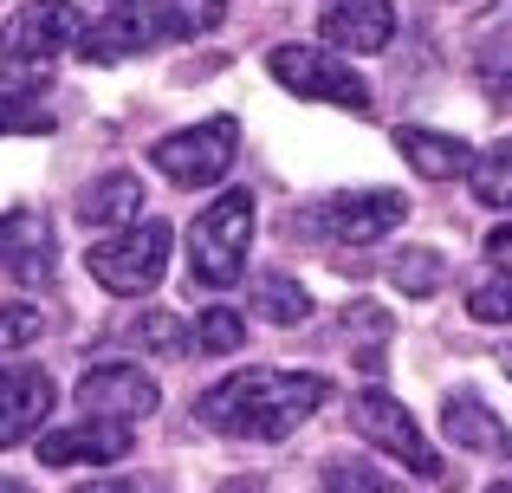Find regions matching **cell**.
Masks as SVG:
<instances>
[{
    "label": "cell",
    "instance_id": "cell-1",
    "mask_svg": "<svg viewBox=\"0 0 512 493\" xmlns=\"http://www.w3.org/2000/svg\"><path fill=\"white\" fill-rule=\"evenodd\" d=\"M331 403V383L318 370H234L214 390H201L195 416L214 435H234V442H286L299 422H312Z\"/></svg>",
    "mask_w": 512,
    "mask_h": 493
},
{
    "label": "cell",
    "instance_id": "cell-2",
    "mask_svg": "<svg viewBox=\"0 0 512 493\" xmlns=\"http://www.w3.org/2000/svg\"><path fill=\"white\" fill-rule=\"evenodd\" d=\"M253 189H221L188 228V279L208 292H227L240 273H247V241H253Z\"/></svg>",
    "mask_w": 512,
    "mask_h": 493
},
{
    "label": "cell",
    "instance_id": "cell-3",
    "mask_svg": "<svg viewBox=\"0 0 512 493\" xmlns=\"http://www.w3.org/2000/svg\"><path fill=\"white\" fill-rule=\"evenodd\" d=\"M169 247H175V234L163 221H130V228L104 234V241L85 253V266H91V279H98L104 292L143 299V292H156V279L169 273Z\"/></svg>",
    "mask_w": 512,
    "mask_h": 493
},
{
    "label": "cell",
    "instance_id": "cell-4",
    "mask_svg": "<svg viewBox=\"0 0 512 493\" xmlns=\"http://www.w3.org/2000/svg\"><path fill=\"white\" fill-rule=\"evenodd\" d=\"M266 72L292 91V98L312 104H338V111H370V78L344 59L338 46H273L266 52Z\"/></svg>",
    "mask_w": 512,
    "mask_h": 493
},
{
    "label": "cell",
    "instance_id": "cell-5",
    "mask_svg": "<svg viewBox=\"0 0 512 493\" xmlns=\"http://www.w3.org/2000/svg\"><path fill=\"white\" fill-rule=\"evenodd\" d=\"M78 39H85V13H78L72 0H26V7H13L7 20H0V65L39 72V65H52L59 52H72Z\"/></svg>",
    "mask_w": 512,
    "mask_h": 493
},
{
    "label": "cell",
    "instance_id": "cell-6",
    "mask_svg": "<svg viewBox=\"0 0 512 493\" xmlns=\"http://www.w3.org/2000/svg\"><path fill=\"white\" fill-rule=\"evenodd\" d=\"M234 156H240V124L234 117H208V124L169 130V137L150 150V163H156V176L175 182V189H214V182L234 169Z\"/></svg>",
    "mask_w": 512,
    "mask_h": 493
},
{
    "label": "cell",
    "instance_id": "cell-7",
    "mask_svg": "<svg viewBox=\"0 0 512 493\" xmlns=\"http://www.w3.org/2000/svg\"><path fill=\"white\" fill-rule=\"evenodd\" d=\"M350 429H357L370 448H383L389 461H402L415 481H448V461L428 448V435L415 429V416L389 390H363L357 403H350Z\"/></svg>",
    "mask_w": 512,
    "mask_h": 493
},
{
    "label": "cell",
    "instance_id": "cell-8",
    "mask_svg": "<svg viewBox=\"0 0 512 493\" xmlns=\"http://www.w3.org/2000/svg\"><path fill=\"white\" fill-rule=\"evenodd\" d=\"M72 403H78V416H111V422H130V429H137V422L156 416L163 390H156V377L137 370V364H91L85 377H78Z\"/></svg>",
    "mask_w": 512,
    "mask_h": 493
},
{
    "label": "cell",
    "instance_id": "cell-9",
    "mask_svg": "<svg viewBox=\"0 0 512 493\" xmlns=\"http://www.w3.org/2000/svg\"><path fill=\"white\" fill-rule=\"evenodd\" d=\"M402 215H409V202H402L396 189H357V195H331V202H318L312 228L325 234V241H338V247H363V241L396 234Z\"/></svg>",
    "mask_w": 512,
    "mask_h": 493
},
{
    "label": "cell",
    "instance_id": "cell-10",
    "mask_svg": "<svg viewBox=\"0 0 512 493\" xmlns=\"http://www.w3.org/2000/svg\"><path fill=\"white\" fill-rule=\"evenodd\" d=\"M130 422H111V416H78L65 429L39 435V461L46 468H85V461H130Z\"/></svg>",
    "mask_w": 512,
    "mask_h": 493
},
{
    "label": "cell",
    "instance_id": "cell-11",
    "mask_svg": "<svg viewBox=\"0 0 512 493\" xmlns=\"http://www.w3.org/2000/svg\"><path fill=\"white\" fill-rule=\"evenodd\" d=\"M150 46H163V33H156V0H117L98 26H85V39H78V52H85L91 65L137 59V52H150Z\"/></svg>",
    "mask_w": 512,
    "mask_h": 493
},
{
    "label": "cell",
    "instance_id": "cell-12",
    "mask_svg": "<svg viewBox=\"0 0 512 493\" xmlns=\"http://www.w3.org/2000/svg\"><path fill=\"white\" fill-rule=\"evenodd\" d=\"M52 403H59V390H52V377H46V370H33V364L0 370V448L33 442V435L46 429Z\"/></svg>",
    "mask_w": 512,
    "mask_h": 493
},
{
    "label": "cell",
    "instance_id": "cell-13",
    "mask_svg": "<svg viewBox=\"0 0 512 493\" xmlns=\"http://www.w3.org/2000/svg\"><path fill=\"white\" fill-rule=\"evenodd\" d=\"M318 39L338 52H389V39H396V7L389 0H331L325 20H318Z\"/></svg>",
    "mask_w": 512,
    "mask_h": 493
},
{
    "label": "cell",
    "instance_id": "cell-14",
    "mask_svg": "<svg viewBox=\"0 0 512 493\" xmlns=\"http://www.w3.org/2000/svg\"><path fill=\"white\" fill-rule=\"evenodd\" d=\"M0 266H7L13 279H26V286H46L52 279V228H46V215H33V208L0 215Z\"/></svg>",
    "mask_w": 512,
    "mask_h": 493
},
{
    "label": "cell",
    "instance_id": "cell-15",
    "mask_svg": "<svg viewBox=\"0 0 512 493\" xmlns=\"http://www.w3.org/2000/svg\"><path fill=\"white\" fill-rule=\"evenodd\" d=\"M396 150H402V163H409L422 182H454V176H467V169H474V150H467L461 137H448V130L402 124L396 130Z\"/></svg>",
    "mask_w": 512,
    "mask_h": 493
},
{
    "label": "cell",
    "instance_id": "cell-16",
    "mask_svg": "<svg viewBox=\"0 0 512 493\" xmlns=\"http://www.w3.org/2000/svg\"><path fill=\"white\" fill-rule=\"evenodd\" d=\"M78 221L85 228H130V221H143V182L130 169H111V176L85 182L78 189Z\"/></svg>",
    "mask_w": 512,
    "mask_h": 493
},
{
    "label": "cell",
    "instance_id": "cell-17",
    "mask_svg": "<svg viewBox=\"0 0 512 493\" xmlns=\"http://www.w3.org/2000/svg\"><path fill=\"white\" fill-rule=\"evenodd\" d=\"M441 429H448L454 448H506V429L493 422V409L480 403L474 390H454L448 409H441Z\"/></svg>",
    "mask_w": 512,
    "mask_h": 493
},
{
    "label": "cell",
    "instance_id": "cell-18",
    "mask_svg": "<svg viewBox=\"0 0 512 493\" xmlns=\"http://www.w3.org/2000/svg\"><path fill=\"white\" fill-rule=\"evenodd\" d=\"M253 305H260L266 325H305V318H312V292H305L299 279H286V273L253 279Z\"/></svg>",
    "mask_w": 512,
    "mask_h": 493
},
{
    "label": "cell",
    "instance_id": "cell-19",
    "mask_svg": "<svg viewBox=\"0 0 512 493\" xmlns=\"http://www.w3.org/2000/svg\"><path fill=\"white\" fill-rule=\"evenodd\" d=\"M389 279H396L402 299H428V292H441V279H448V260H441L435 247H402L396 260H389Z\"/></svg>",
    "mask_w": 512,
    "mask_h": 493
},
{
    "label": "cell",
    "instance_id": "cell-20",
    "mask_svg": "<svg viewBox=\"0 0 512 493\" xmlns=\"http://www.w3.org/2000/svg\"><path fill=\"white\" fill-rule=\"evenodd\" d=\"M467 189H474V202H487V208H512V137L474 156Z\"/></svg>",
    "mask_w": 512,
    "mask_h": 493
},
{
    "label": "cell",
    "instance_id": "cell-21",
    "mask_svg": "<svg viewBox=\"0 0 512 493\" xmlns=\"http://www.w3.org/2000/svg\"><path fill=\"white\" fill-rule=\"evenodd\" d=\"M221 26V0H156V33L169 39H195V33H214Z\"/></svg>",
    "mask_w": 512,
    "mask_h": 493
},
{
    "label": "cell",
    "instance_id": "cell-22",
    "mask_svg": "<svg viewBox=\"0 0 512 493\" xmlns=\"http://www.w3.org/2000/svg\"><path fill=\"white\" fill-rule=\"evenodd\" d=\"M240 344H247V318H240L234 305H208V312L195 318V351L201 357H234Z\"/></svg>",
    "mask_w": 512,
    "mask_h": 493
},
{
    "label": "cell",
    "instance_id": "cell-23",
    "mask_svg": "<svg viewBox=\"0 0 512 493\" xmlns=\"http://www.w3.org/2000/svg\"><path fill=\"white\" fill-rule=\"evenodd\" d=\"M130 338H137L143 351H156V357H182L188 344H195V331H188L182 318L169 312V305H150V312H143L137 325H130Z\"/></svg>",
    "mask_w": 512,
    "mask_h": 493
},
{
    "label": "cell",
    "instance_id": "cell-24",
    "mask_svg": "<svg viewBox=\"0 0 512 493\" xmlns=\"http://www.w3.org/2000/svg\"><path fill=\"white\" fill-rule=\"evenodd\" d=\"M467 312H474L480 325H512V260L467 292Z\"/></svg>",
    "mask_w": 512,
    "mask_h": 493
},
{
    "label": "cell",
    "instance_id": "cell-25",
    "mask_svg": "<svg viewBox=\"0 0 512 493\" xmlns=\"http://www.w3.org/2000/svg\"><path fill=\"white\" fill-rule=\"evenodd\" d=\"M39 331H46V312L26 299H0V351H26V344H39Z\"/></svg>",
    "mask_w": 512,
    "mask_h": 493
},
{
    "label": "cell",
    "instance_id": "cell-26",
    "mask_svg": "<svg viewBox=\"0 0 512 493\" xmlns=\"http://www.w3.org/2000/svg\"><path fill=\"white\" fill-rule=\"evenodd\" d=\"M500 46H512V0H493V7L474 20V52H480V59L500 52Z\"/></svg>",
    "mask_w": 512,
    "mask_h": 493
},
{
    "label": "cell",
    "instance_id": "cell-27",
    "mask_svg": "<svg viewBox=\"0 0 512 493\" xmlns=\"http://www.w3.org/2000/svg\"><path fill=\"white\" fill-rule=\"evenodd\" d=\"M7 130H52V111L39 98H7V91H0V137H7Z\"/></svg>",
    "mask_w": 512,
    "mask_h": 493
},
{
    "label": "cell",
    "instance_id": "cell-28",
    "mask_svg": "<svg viewBox=\"0 0 512 493\" xmlns=\"http://www.w3.org/2000/svg\"><path fill=\"white\" fill-rule=\"evenodd\" d=\"M325 487L331 493H389V481L370 474L363 461H325Z\"/></svg>",
    "mask_w": 512,
    "mask_h": 493
},
{
    "label": "cell",
    "instance_id": "cell-29",
    "mask_svg": "<svg viewBox=\"0 0 512 493\" xmlns=\"http://www.w3.org/2000/svg\"><path fill=\"white\" fill-rule=\"evenodd\" d=\"M487 253H493V266H506L512 260V228H493L487 234Z\"/></svg>",
    "mask_w": 512,
    "mask_h": 493
},
{
    "label": "cell",
    "instance_id": "cell-30",
    "mask_svg": "<svg viewBox=\"0 0 512 493\" xmlns=\"http://www.w3.org/2000/svg\"><path fill=\"white\" fill-rule=\"evenodd\" d=\"M78 493H137V487H130V481H85Z\"/></svg>",
    "mask_w": 512,
    "mask_h": 493
},
{
    "label": "cell",
    "instance_id": "cell-31",
    "mask_svg": "<svg viewBox=\"0 0 512 493\" xmlns=\"http://www.w3.org/2000/svg\"><path fill=\"white\" fill-rule=\"evenodd\" d=\"M221 493H266V487H253V481H234V487H221Z\"/></svg>",
    "mask_w": 512,
    "mask_h": 493
},
{
    "label": "cell",
    "instance_id": "cell-32",
    "mask_svg": "<svg viewBox=\"0 0 512 493\" xmlns=\"http://www.w3.org/2000/svg\"><path fill=\"white\" fill-rule=\"evenodd\" d=\"M0 493H33V487H26V481H0Z\"/></svg>",
    "mask_w": 512,
    "mask_h": 493
},
{
    "label": "cell",
    "instance_id": "cell-33",
    "mask_svg": "<svg viewBox=\"0 0 512 493\" xmlns=\"http://www.w3.org/2000/svg\"><path fill=\"white\" fill-rule=\"evenodd\" d=\"M487 493H512V481H493V487H487Z\"/></svg>",
    "mask_w": 512,
    "mask_h": 493
},
{
    "label": "cell",
    "instance_id": "cell-34",
    "mask_svg": "<svg viewBox=\"0 0 512 493\" xmlns=\"http://www.w3.org/2000/svg\"><path fill=\"white\" fill-rule=\"evenodd\" d=\"M500 455H512V435H506V448H500Z\"/></svg>",
    "mask_w": 512,
    "mask_h": 493
}]
</instances>
